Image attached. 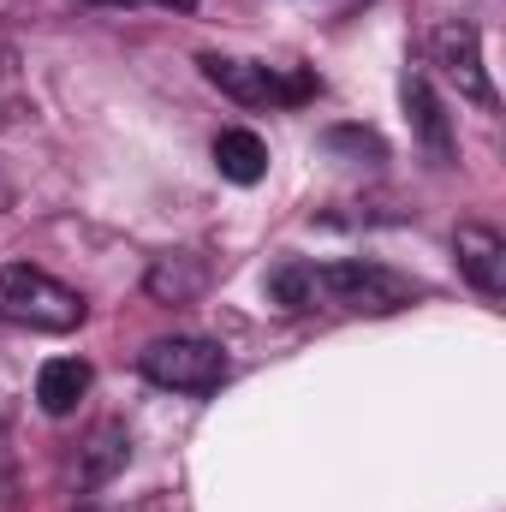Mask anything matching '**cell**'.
Listing matches in <instances>:
<instances>
[{"label":"cell","mask_w":506,"mask_h":512,"mask_svg":"<svg viewBox=\"0 0 506 512\" xmlns=\"http://www.w3.org/2000/svg\"><path fill=\"white\" fill-rule=\"evenodd\" d=\"M274 304L280 310H316V304H334V310H364V316H387L399 304H411V280L376 268V262H328V268H280L268 280Z\"/></svg>","instance_id":"obj_1"},{"label":"cell","mask_w":506,"mask_h":512,"mask_svg":"<svg viewBox=\"0 0 506 512\" xmlns=\"http://www.w3.org/2000/svg\"><path fill=\"white\" fill-rule=\"evenodd\" d=\"M0 316L18 328H36V334H72L84 322V298L30 262H6L0 268Z\"/></svg>","instance_id":"obj_2"},{"label":"cell","mask_w":506,"mask_h":512,"mask_svg":"<svg viewBox=\"0 0 506 512\" xmlns=\"http://www.w3.org/2000/svg\"><path fill=\"white\" fill-rule=\"evenodd\" d=\"M137 370H143V382L167 387V393H215L227 382V352L215 340L173 334V340H149L137 352Z\"/></svg>","instance_id":"obj_3"},{"label":"cell","mask_w":506,"mask_h":512,"mask_svg":"<svg viewBox=\"0 0 506 512\" xmlns=\"http://www.w3.org/2000/svg\"><path fill=\"white\" fill-rule=\"evenodd\" d=\"M197 66H203V78H209L221 96H233V102H245V108H292V102L316 96V78H310V72L262 66V60H227V54H203Z\"/></svg>","instance_id":"obj_4"},{"label":"cell","mask_w":506,"mask_h":512,"mask_svg":"<svg viewBox=\"0 0 506 512\" xmlns=\"http://www.w3.org/2000/svg\"><path fill=\"white\" fill-rule=\"evenodd\" d=\"M435 66L459 84L465 102L495 108V84H489V72H483V42H477L471 24H441V30H435Z\"/></svg>","instance_id":"obj_5"},{"label":"cell","mask_w":506,"mask_h":512,"mask_svg":"<svg viewBox=\"0 0 506 512\" xmlns=\"http://www.w3.org/2000/svg\"><path fill=\"white\" fill-rule=\"evenodd\" d=\"M453 251H459V274H465L483 298H501L506 292V239L495 227H459Z\"/></svg>","instance_id":"obj_6"},{"label":"cell","mask_w":506,"mask_h":512,"mask_svg":"<svg viewBox=\"0 0 506 512\" xmlns=\"http://www.w3.org/2000/svg\"><path fill=\"white\" fill-rule=\"evenodd\" d=\"M84 393H90V364H84V358H48V364H42V376H36V405H42L48 417H72Z\"/></svg>","instance_id":"obj_7"},{"label":"cell","mask_w":506,"mask_h":512,"mask_svg":"<svg viewBox=\"0 0 506 512\" xmlns=\"http://www.w3.org/2000/svg\"><path fill=\"white\" fill-rule=\"evenodd\" d=\"M405 114H411V126L423 137V149L435 155V161H453V131H447V114H441V102H435V90H429V78H405Z\"/></svg>","instance_id":"obj_8"},{"label":"cell","mask_w":506,"mask_h":512,"mask_svg":"<svg viewBox=\"0 0 506 512\" xmlns=\"http://www.w3.org/2000/svg\"><path fill=\"white\" fill-rule=\"evenodd\" d=\"M215 167H221V179H233V185H256V179L268 173V143L245 126H227L215 137Z\"/></svg>","instance_id":"obj_9"},{"label":"cell","mask_w":506,"mask_h":512,"mask_svg":"<svg viewBox=\"0 0 506 512\" xmlns=\"http://www.w3.org/2000/svg\"><path fill=\"white\" fill-rule=\"evenodd\" d=\"M203 280H209V268L197 262V256H161L155 268H149V292L161 298V304H185V298H197L203 292Z\"/></svg>","instance_id":"obj_10"},{"label":"cell","mask_w":506,"mask_h":512,"mask_svg":"<svg viewBox=\"0 0 506 512\" xmlns=\"http://www.w3.org/2000/svg\"><path fill=\"white\" fill-rule=\"evenodd\" d=\"M96 453H90V465H84V477L90 483H102L114 465H126V453H131V441H126V429L120 423H108V429H96V441H90Z\"/></svg>","instance_id":"obj_11"},{"label":"cell","mask_w":506,"mask_h":512,"mask_svg":"<svg viewBox=\"0 0 506 512\" xmlns=\"http://www.w3.org/2000/svg\"><path fill=\"white\" fill-rule=\"evenodd\" d=\"M328 149H358V155H370V161H381L387 149H381V137L376 131H358V126H346V131H328Z\"/></svg>","instance_id":"obj_12"},{"label":"cell","mask_w":506,"mask_h":512,"mask_svg":"<svg viewBox=\"0 0 506 512\" xmlns=\"http://www.w3.org/2000/svg\"><path fill=\"white\" fill-rule=\"evenodd\" d=\"M0 507H12V453H6V429H0Z\"/></svg>","instance_id":"obj_13"},{"label":"cell","mask_w":506,"mask_h":512,"mask_svg":"<svg viewBox=\"0 0 506 512\" xmlns=\"http://www.w3.org/2000/svg\"><path fill=\"white\" fill-rule=\"evenodd\" d=\"M114 6H167V12H197V0H114Z\"/></svg>","instance_id":"obj_14"}]
</instances>
